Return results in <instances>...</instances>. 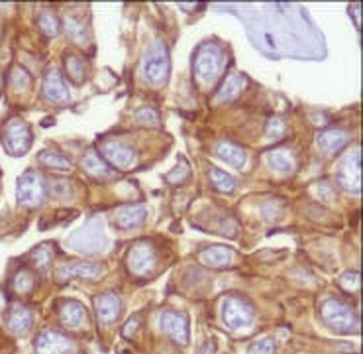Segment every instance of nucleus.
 <instances>
[{
  "instance_id": "f257e3e1",
  "label": "nucleus",
  "mask_w": 363,
  "mask_h": 354,
  "mask_svg": "<svg viewBox=\"0 0 363 354\" xmlns=\"http://www.w3.org/2000/svg\"><path fill=\"white\" fill-rule=\"evenodd\" d=\"M322 319L332 329H336L340 333H355L360 329V319L358 315L351 311L346 303H342L336 298H330L322 303L320 307Z\"/></svg>"
},
{
  "instance_id": "f03ea898",
  "label": "nucleus",
  "mask_w": 363,
  "mask_h": 354,
  "mask_svg": "<svg viewBox=\"0 0 363 354\" xmlns=\"http://www.w3.org/2000/svg\"><path fill=\"white\" fill-rule=\"evenodd\" d=\"M144 77L151 85H163L169 77V50L163 41H153L144 59Z\"/></svg>"
},
{
  "instance_id": "7ed1b4c3",
  "label": "nucleus",
  "mask_w": 363,
  "mask_h": 354,
  "mask_svg": "<svg viewBox=\"0 0 363 354\" xmlns=\"http://www.w3.org/2000/svg\"><path fill=\"white\" fill-rule=\"evenodd\" d=\"M2 142H4V148L8 150V154H12V156H24L30 150L32 142H34L32 128L22 118H10L8 123L4 124Z\"/></svg>"
},
{
  "instance_id": "20e7f679",
  "label": "nucleus",
  "mask_w": 363,
  "mask_h": 354,
  "mask_svg": "<svg viewBox=\"0 0 363 354\" xmlns=\"http://www.w3.org/2000/svg\"><path fill=\"white\" fill-rule=\"evenodd\" d=\"M222 319H224L226 327L240 331V329L250 327L254 323L256 311L248 300H243L240 295H230L222 307Z\"/></svg>"
},
{
  "instance_id": "39448f33",
  "label": "nucleus",
  "mask_w": 363,
  "mask_h": 354,
  "mask_svg": "<svg viewBox=\"0 0 363 354\" xmlns=\"http://www.w3.org/2000/svg\"><path fill=\"white\" fill-rule=\"evenodd\" d=\"M16 197H18V203L24 205V207H38L43 203L45 199V181L40 174L36 171H26L24 176L18 179V185H16Z\"/></svg>"
},
{
  "instance_id": "423d86ee",
  "label": "nucleus",
  "mask_w": 363,
  "mask_h": 354,
  "mask_svg": "<svg viewBox=\"0 0 363 354\" xmlns=\"http://www.w3.org/2000/svg\"><path fill=\"white\" fill-rule=\"evenodd\" d=\"M222 59L224 55L218 50L214 43H206L202 45L201 52L195 57V75L201 83H208L218 75V71L222 67Z\"/></svg>"
},
{
  "instance_id": "0eeeda50",
  "label": "nucleus",
  "mask_w": 363,
  "mask_h": 354,
  "mask_svg": "<svg viewBox=\"0 0 363 354\" xmlns=\"http://www.w3.org/2000/svg\"><path fill=\"white\" fill-rule=\"evenodd\" d=\"M338 183L350 193L362 191V154L360 150L350 152L338 167Z\"/></svg>"
},
{
  "instance_id": "6e6552de",
  "label": "nucleus",
  "mask_w": 363,
  "mask_h": 354,
  "mask_svg": "<svg viewBox=\"0 0 363 354\" xmlns=\"http://www.w3.org/2000/svg\"><path fill=\"white\" fill-rule=\"evenodd\" d=\"M71 246L75 250H81V252H96L100 248H104V231H102V225L96 220V222H89L87 227H82L81 231H77L71 238H69Z\"/></svg>"
},
{
  "instance_id": "1a4fd4ad",
  "label": "nucleus",
  "mask_w": 363,
  "mask_h": 354,
  "mask_svg": "<svg viewBox=\"0 0 363 354\" xmlns=\"http://www.w3.org/2000/svg\"><path fill=\"white\" fill-rule=\"evenodd\" d=\"M128 270L134 273V275H148L149 272H153L155 268V250L153 246L148 242H135L130 252H128Z\"/></svg>"
},
{
  "instance_id": "9d476101",
  "label": "nucleus",
  "mask_w": 363,
  "mask_h": 354,
  "mask_svg": "<svg viewBox=\"0 0 363 354\" xmlns=\"http://www.w3.org/2000/svg\"><path fill=\"white\" fill-rule=\"evenodd\" d=\"M162 331L179 346H185L188 342V317L181 311H173V309L163 311Z\"/></svg>"
},
{
  "instance_id": "9b49d317",
  "label": "nucleus",
  "mask_w": 363,
  "mask_h": 354,
  "mask_svg": "<svg viewBox=\"0 0 363 354\" xmlns=\"http://www.w3.org/2000/svg\"><path fill=\"white\" fill-rule=\"evenodd\" d=\"M69 351L71 341L54 329L41 331L36 339V354H67Z\"/></svg>"
},
{
  "instance_id": "f8f14e48",
  "label": "nucleus",
  "mask_w": 363,
  "mask_h": 354,
  "mask_svg": "<svg viewBox=\"0 0 363 354\" xmlns=\"http://www.w3.org/2000/svg\"><path fill=\"white\" fill-rule=\"evenodd\" d=\"M102 156L107 158L108 164L116 167H132L135 164V152L132 146H128L122 140H110L102 146Z\"/></svg>"
},
{
  "instance_id": "ddd939ff",
  "label": "nucleus",
  "mask_w": 363,
  "mask_h": 354,
  "mask_svg": "<svg viewBox=\"0 0 363 354\" xmlns=\"http://www.w3.org/2000/svg\"><path fill=\"white\" fill-rule=\"evenodd\" d=\"M94 307H96V315L100 323L112 325L114 321H118L122 313V300L114 291H107L94 298Z\"/></svg>"
},
{
  "instance_id": "4468645a",
  "label": "nucleus",
  "mask_w": 363,
  "mask_h": 354,
  "mask_svg": "<svg viewBox=\"0 0 363 354\" xmlns=\"http://www.w3.org/2000/svg\"><path fill=\"white\" fill-rule=\"evenodd\" d=\"M43 95L54 103H67L69 89L61 73L57 69H50L43 77Z\"/></svg>"
},
{
  "instance_id": "2eb2a0df",
  "label": "nucleus",
  "mask_w": 363,
  "mask_h": 354,
  "mask_svg": "<svg viewBox=\"0 0 363 354\" xmlns=\"http://www.w3.org/2000/svg\"><path fill=\"white\" fill-rule=\"evenodd\" d=\"M102 273L100 264L93 262H69L59 268V280H73V278H98Z\"/></svg>"
},
{
  "instance_id": "dca6fc26",
  "label": "nucleus",
  "mask_w": 363,
  "mask_h": 354,
  "mask_svg": "<svg viewBox=\"0 0 363 354\" xmlns=\"http://www.w3.org/2000/svg\"><path fill=\"white\" fill-rule=\"evenodd\" d=\"M214 154L226 164L234 165V167H243L245 160H248V154L243 150L240 144L236 142H230V140H222L214 146Z\"/></svg>"
},
{
  "instance_id": "f3484780",
  "label": "nucleus",
  "mask_w": 363,
  "mask_h": 354,
  "mask_svg": "<svg viewBox=\"0 0 363 354\" xmlns=\"http://www.w3.org/2000/svg\"><path fill=\"white\" fill-rule=\"evenodd\" d=\"M265 162L270 164V167L273 171H277V174H281V176L293 174L296 167L295 156H293V152L287 150V148H275V150L267 152Z\"/></svg>"
},
{
  "instance_id": "a211bd4d",
  "label": "nucleus",
  "mask_w": 363,
  "mask_h": 354,
  "mask_svg": "<svg viewBox=\"0 0 363 354\" xmlns=\"http://www.w3.org/2000/svg\"><path fill=\"white\" fill-rule=\"evenodd\" d=\"M350 132H346V130L330 128V130H324L322 134L318 136V146L326 154H336V152L350 144Z\"/></svg>"
},
{
  "instance_id": "6ab92c4d",
  "label": "nucleus",
  "mask_w": 363,
  "mask_h": 354,
  "mask_svg": "<svg viewBox=\"0 0 363 354\" xmlns=\"http://www.w3.org/2000/svg\"><path fill=\"white\" fill-rule=\"evenodd\" d=\"M81 165L89 176L96 177V179H108V177L114 176V169H112V167L108 165V162H104L94 150L85 152Z\"/></svg>"
},
{
  "instance_id": "aec40b11",
  "label": "nucleus",
  "mask_w": 363,
  "mask_h": 354,
  "mask_svg": "<svg viewBox=\"0 0 363 354\" xmlns=\"http://www.w3.org/2000/svg\"><path fill=\"white\" fill-rule=\"evenodd\" d=\"M201 262L208 268H228L234 262V252L228 246H210L201 252Z\"/></svg>"
},
{
  "instance_id": "412c9836",
  "label": "nucleus",
  "mask_w": 363,
  "mask_h": 354,
  "mask_svg": "<svg viewBox=\"0 0 363 354\" xmlns=\"http://www.w3.org/2000/svg\"><path fill=\"white\" fill-rule=\"evenodd\" d=\"M59 317L63 321V325L69 329L81 327L82 323L87 321V309L82 307L79 301L67 300L61 303V309H59Z\"/></svg>"
},
{
  "instance_id": "4be33fe9",
  "label": "nucleus",
  "mask_w": 363,
  "mask_h": 354,
  "mask_svg": "<svg viewBox=\"0 0 363 354\" xmlns=\"http://www.w3.org/2000/svg\"><path fill=\"white\" fill-rule=\"evenodd\" d=\"M32 319H34V313L28 309L26 305H14L12 309L8 311V317H6V325L8 329L16 333V335H22L26 333L30 325H32Z\"/></svg>"
},
{
  "instance_id": "5701e85b",
  "label": "nucleus",
  "mask_w": 363,
  "mask_h": 354,
  "mask_svg": "<svg viewBox=\"0 0 363 354\" xmlns=\"http://www.w3.org/2000/svg\"><path fill=\"white\" fill-rule=\"evenodd\" d=\"M146 218V207L144 205H128L122 207L116 213V225L120 229H134L138 225H142Z\"/></svg>"
},
{
  "instance_id": "b1692460",
  "label": "nucleus",
  "mask_w": 363,
  "mask_h": 354,
  "mask_svg": "<svg viewBox=\"0 0 363 354\" xmlns=\"http://www.w3.org/2000/svg\"><path fill=\"white\" fill-rule=\"evenodd\" d=\"M245 87V79H243L240 73H232L226 77V81L222 83V87L218 89L216 98L218 101H234L236 96L240 95Z\"/></svg>"
},
{
  "instance_id": "393cba45",
  "label": "nucleus",
  "mask_w": 363,
  "mask_h": 354,
  "mask_svg": "<svg viewBox=\"0 0 363 354\" xmlns=\"http://www.w3.org/2000/svg\"><path fill=\"white\" fill-rule=\"evenodd\" d=\"M38 162H40L41 165H45V167H52V169H65V171L71 169V162H69L63 154H59V152L55 150L40 152Z\"/></svg>"
},
{
  "instance_id": "a878e982",
  "label": "nucleus",
  "mask_w": 363,
  "mask_h": 354,
  "mask_svg": "<svg viewBox=\"0 0 363 354\" xmlns=\"http://www.w3.org/2000/svg\"><path fill=\"white\" fill-rule=\"evenodd\" d=\"M210 181H212L214 189H218L220 193H232L236 189V179L220 167H210Z\"/></svg>"
},
{
  "instance_id": "bb28decb",
  "label": "nucleus",
  "mask_w": 363,
  "mask_h": 354,
  "mask_svg": "<svg viewBox=\"0 0 363 354\" xmlns=\"http://www.w3.org/2000/svg\"><path fill=\"white\" fill-rule=\"evenodd\" d=\"M38 26L47 38H55L59 34V18L52 10H41L38 16Z\"/></svg>"
},
{
  "instance_id": "cd10ccee",
  "label": "nucleus",
  "mask_w": 363,
  "mask_h": 354,
  "mask_svg": "<svg viewBox=\"0 0 363 354\" xmlns=\"http://www.w3.org/2000/svg\"><path fill=\"white\" fill-rule=\"evenodd\" d=\"M65 71L73 83H81L85 79V65L77 55H67L65 59Z\"/></svg>"
},
{
  "instance_id": "c85d7f7f",
  "label": "nucleus",
  "mask_w": 363,
  "mask_h": 354,
  "mask_svg": "<svg viewBox=\"0 0 363 354\" xmlns=\"http://www.w3.org/2000/svg\"><path fill=\"white\" fill-rule=\"evenodd\" d=\"M14 289L20 293H30L34 289V273L28 270H20L14 275Z\"/></svg>"
},
{
  "instance_id": "c756f323",
  "label": "nucleus",
  "mask_w": 363,
  "mask_h": 354,
  "mask_svg": "<svg viewBox=\"0 0 363 354\" xmlns=\"http://www.w3.org/2000/svg\"><path fill=\"white\" fill-rule=\"evenodd\" d=\"M188 176H190V167H188L185 160H179V164L173 167V171L167 174V179H169V183H173V185H181V183L187 181Z\"/></svg>"
},
{
  "instance_id": "7c9ffc66",
  "label": "nucleus",
  "mask_w": 363,
  "mask_h": 354,
  "mask_svg": "<svg viewBox=\"0 0 363 354\" xmlns=\"http://www.w3.org/2000/svg\"><path fill=\"white\" fill-rule=\"evenodd\" d=\"M30 83H32V77H30V73H28L26 69L22 67L12 69V73H10V85H12L14 89L24 91V89L30 87Z\"/></svg>"
},
{
  "instance_id": "2f4dec72",
  "label": "nucleus",
  "mask_w": 363,
  "mask_h": 354,
  "mask_svg": "<svg viewBox=\"0 0 363 354\" xmlns=\"http://www.w3.org/2000/svg\"><path fill=\"white\" fill-rule=\"evenodd\" d=\"M32 258H34V264H36L38 268H45V266H50V262L54 258V250H52V246L50 244H41L34 250Z\"/></svg>"
},
{
  "instance_id": "473e14b6",
  "label": "nucleus",
  "mask_w": 363,
  "mask_h": 354,
  "mask_svg": "<svg viewBox=\"0 0 363 354\" xmlns=\"http://www.w3.org/2000/svg\"><path fill=\"white\" fill-rule=\"evenodd\" d=\"M65 32L75 41H82L87 38V28L82 22L75 20V18H65Z\"/></svg>"
},
{
  "instance_id": "72a5a7b5",
  "label": "nucleus",
  "mask_w": 363,
  "mask_h": 354,
  "mask_svg": "<svg viewBox=\"0 0 363 354\" xmlns=\"http://www.w3.org/2000/svg\"><path fill=\"white\" fill-rule=\"evenodd\" d=\"M285 130H287V126L283 123V118L273 116V118H270L267 126H265V136L271 138V140H279V138L285 136Z\"/></svg>"
},
{
  "instance_id": "f704fd0d",
  "label": "nucleus",
  "mask_w": 363,
  "mask_h": 354,
  "mask_svg": "<svg viewBox=\"0 0 363 354\" xmlns=\"http://www.w3.org/2000/svg\"><path fill=\"white\" fill-rule=\"evenodd\" d=\"M281 203L275 201V199H270L267 203L261 205V215H263V218H267V220H277V218L281 217Z\"/></svg>"
},
{
  "instance_id": "c9c22d12",
  "label": "nucleus",
  "mask_w": 363,
  "mask_h": 354,
  "mask_svg": "<svg viewBox=\"0 0 363 354\" xmlns=\"http://www.w3.org/2000/svg\"><path fill=\"white\" fill-rule=\"evenodd\" d=\"M135 121L140 124H144V126H157L160 116H157V112L153 109H142L135 112Z\"/></svg>"
},
{
  "instance_id": "e433bc0d",
  "label": "nucleus",
  "mask_w": 363,
  "mask_h": 354,
  "mask_svg": "<svg viewBox=\"0 0 363 354\" xmlns=\"http://www.w3.org/2000/svg\"><path fill=\"white\" fill-rule=\"evenodd\" d=\"M250 354H275V342L271 339H261L252 344Z\"/></svg>"
},
{
  "instance_id": "4c0bfd02",
  "label": "nucleus",
  "mask_w": 363,
  "mask_h": 354,
  "mask_svg": "<svg viewBox=\"0 0 363 354\" xmlns=\"http://www.w3.org/2000/svg\"><path fill=\"white\" fill-rule=\"evenodd\" d=\"M340 286L346 287L350 293H355V291L360 289V275H358L355 272L344 273V275L340 278Z\"/></svg>"
},
{
  "instance_id": "58836bf2",
  "label": "nucleus",
  "mask_w": 363,
  "mask_h": 354,
  "mask_svg": "<svg viewBox=\"0 0 363 354\" xmlns=\"http://www.w3.org/2000/svg\"><path fill=\"white\" fill-rule=\"evenodd\" d=\"M314 193L318 195V199L324 201V203H330V201L334 199V189H332V185H330V183H326V181H320V183L316 185Z\"/></svg>"
},
{
  "instance_id": "ea45409f",
  "label": "nucleus",
  "mask_w": 363,
  "mask_h": 354,
  "mask_svg": "<svg viewBox=\"0 0 363 354\" xmlns=\"http://www.w3.org/2000/svg\"><path fill=\"white\" fill-rule=\"evenodd\" d=\"M140 327H142V317H140V315H132V317L128 319V323L122 329V335H124L126 339H130V337H134L135 331Z\"/></svg>"
},
{
  "instance_id": "a19ab883",
  "label": "nucleus",
  "mask_w": 363,
  "mask_h": 354,
  "mask_svg": "<svg viewBox=\"0 0 363 354\" xmlns=\"http://www.w3.org/2000/svg\"><path fill=\"white\" fill-rule=\"evenodd\" d=\"M52 189H54L55 197H61V199H63V193H65V191H67L69 195H73V189H71L69 181H59V179H57V181H54V187H52Z\"/></svg>"
},
{
  "instance_id": "79ce46f5",
  "label": "nucleus",
  "mask_w": 363,
  "mask_h": 354,
  "mask_svg": "<svg viewBox=\"0 0 363 354\" xmlns=\"http://www.w3.org/2000/svg\"><path fill=\"white\" fill-rule=\"evenodd\" d=\"M201 354H216V342L212 339H208V341L202 344Z\"/></svg>"
}]
</instances>
